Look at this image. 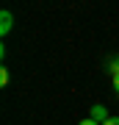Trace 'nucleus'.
Segmentation results:
<instances>
[{
	"label": "nucleus",
	"mask_w": 119,
	"mask_h": 125,
	"mask_svg": "<svg viewBox=\"0 0 119 125\" xmlns=\"http://www.w3.org/2000/svg\"><path fill=\"white\" fill-rule=\"evenodd\" d=\"M6 83H9V70L3 67V70H0V86H6Z\"/></svg>",
	"instance_id": "20e7f679"
},
{
	"label": "nucleus",
	"mask_w": 119,
	"mask_h": 125,
	"mask_svg": "<svg viewBox=\"0 0 119 125\" xmlns=\"http://www.w3.org/2000/svg\"><path fill=\"white\" fill-rule=\"evenodd\" d=\"M78 125H100V122H97V120H92V117H89V120H80Z\"/></svg>",
	"instance_id": "39448f33"
},
{
	"label": "nucleus",
	"mask_w": 119,
	"mask_h": 125,
	"mask_svg": "<svg viewBox=\"0 0 119 125\" xmlns=\"http://www.w3.org/2000/svg\"><path fill=\"white\" fill-rule=\"evenodd\" d=\"M92 120H97L100 125L108 120V111H105V106H92Z\"/></svg>",
	"instance_id": "f03ea898"
},
{
	"label": "nucleus",
	"mask_w": 119,
	"mask_h": 125,
	"mask_svg": "<svg viewBox=\"0 0 119 125\" xmlns=\"http://www.w3.org/2000/svg\"><path fill=\"white\" fill-rule=\"evenodd\" d=\"M105 70L111 72V78H114V75H119V56H111V58H105Z\"/></svg>",
	"instance_id": "7ed1b4c3"
},
{
	"label": "nucleus",
	"mask_w": 119,
	"mask_h": 125,
	"mask_svg": "<svg viewBox=\"0 0 119 125\" xmlns=\"http://www.w3.org/2000/svg\"><path fill=\"white\" fill-rule=\"evenodd\" d=\"M102 125H119V117H108V120L102 122Z\"/></svg>",
	"instance_id": "423d86ee"
},
{
	"label": "nucleus",
	"mask_w": 119,
	"mask_h": 125,
	"mask_svg": "<svg viewBox=\"0 0 119 125\" xmlns=\"http://www.w3.org/2000/svg\"><path fill=\"white\" fill-rule=\"evenodd\" d=\"M11 25H14V17H11V11H3V14H0V33H9L11 31Z\"/></svg>",
	"instance_id": "f257e3e1"
},
{
	"label": "nucleus",
	"mask_w": 119,
	"mask_h": 125,
	"mask_svg": "<svg viewBox=\"0 0 119 125\" xmlns=\"http://www.w3.org/2000/svg\"><path fill=\"white\" fill-rule=\"evenodd\" d=\"M114 89H116V94H119V75H114Z\"/></svg>",
	"instance_id": "0eeeda50"
}]
</instances>
